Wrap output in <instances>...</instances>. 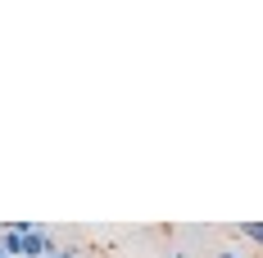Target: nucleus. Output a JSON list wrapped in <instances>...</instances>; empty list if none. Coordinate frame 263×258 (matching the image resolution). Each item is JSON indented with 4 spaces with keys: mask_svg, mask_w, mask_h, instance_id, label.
Segmentation results:
<instances>
[{
    "mask_svg": "<svg viewBox=\"0 0 263 258\" xmlns=\"http://www.w3.org/2000/svg\"><path fill=\"white\" fill-rule=\"evenodd\" d=\"M54 249V235L46 231V227H32V231L23 235V258H46Z\"/></svg>",
    "mask_w": 263,
    "mask_h": 258,
    "instance_id": "nucleus-1",
    "label": "nucleus"
},
{
    "mask_svg": "<svg viewBox=\"0 0 263 258\" xmlns=\"http://www.w3.org/2000/svg\"><path fill=\"white\" fill-rule=\"evenodd\" d=\"M0 254H5V258H23V235L14 231V227L0 231Z\"/></svg>",
    "mask_w": 263,
    "mask_h": 258,
    "instance_id": "nucleus-2",
    "label": "nucleus"
},
{
    "mask_svg": "<svg viewBox=\"0 0 263 258\" xmlns=\"http://www.w3.org/2000/svg\"><path fill=\"white\" fill-rule=\"evenodd\" d=\"M232 235H236V240H250V245H259V249H263V222H240Z\"/></svg>",
    "mask_w": 263,
    "mask_h": 258,
    "instance_id": "nucleus-3",
    "label": "nucleus"
},
{
    "mask_svg": "<svg viewBox=\"0 0 263 258\" xmlns=\"http://www.w3.org/2000/svg\"><path fill=\"white\" fill-rule=\"evenodd\" d=\"M46 258H78V249H68V245H54Z\"/></svg>",
    "mask_w": 263,
    "mask_h": 258,
    "instance_id": "nucleus-4",
    "label": "nucleus"
},
{
    "mask_svg": "<svg viewBox=\"0 0 263 258\" xmlns=\"http://www.w3.org/2000/svg\"><path fill=\"white\" fill-rule=\"evenodd\" d=\"M218 258H245V254H236V249H218Z\"/></svg>",
    "mask_w": 263,
    "mask_h": 258,
    "instance_id": "nucleus-5",
    "label": "nucleus"
},
{
    "mask_svg": "<svg viewBox=\"0 0 263 258\" xmlns=\"http://www.w3.org/2000/svg\"><path fill=\"white\" fill-rule=\"evenodd\" d=\"M163 258H191V254H186V249H168Z\"/></svg>",
    "mask_w": 263,
    "mask_h": 258,
    "instance_id": "nucleus-6",
    "label": "nucleus"
}]
</instances>
